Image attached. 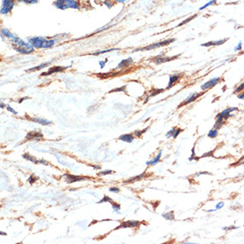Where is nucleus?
Returning <instances> with one entry per match:
<instances>
[{
    "mask_svg": "<svg viewBox=\"0 0 244 244\" xmlns=\"http://www.w3.org/2000/svg\"><path fill=\"white\" fill-rule=\"evenodd\" d=\"M12 43V47L23 54H29L34 52V46L29 42H25L21 38L17 36H14L12 38L10 39Z\"/></svg>",
    "mask_w": 244,
    "mask_h": 244,
    "instance_id": "f257e3e1",
    "label": "nucleus"
},
{
    "mask_svg": "<svg viewBox=\"0 0 244 244\" xmlns=\"http://www.w3.org/2000/svg\"><path fill=\"white\" fill-rule=\"evenodd\" d=\"M29 42L37 49H49L54 46L56 41L54 39H48L43 37H34L29 38Z\"/></svg>",
    "mask_w": 244,
    "mask_h": 244,
    "instance_id": "f03ea898",
    "label": "nucleus"
},
{
    "mask_svg": "<svg viewBox=\"0 0 244 244\" xmlns=\"http://www.w3.org/2000/svg\"><path fill=\"white\" fill-rule=\"evenodd\" d=\"M54 6L58 9L65 10V9H79V2L77 0H55L53 3Z\"/></svg>",
    "mask_w": 244,
    "mask_h": 244,
    "instance_id": "7ed1b4c3",
    "label": "nucleus"
},
{
    "mask_svg": "<svg viewBox=\"0 0 244 244\" xmlns=\"http://www.w3.org/2000/svg\"><path fill=\"white\" fill-rule=\"evenodd\" d=\"M174 41H175L174 38L166 39V40H163V41H161V42L155 43V44H153V45H149L145 46V47H142V48L136 49V50H134V52H137V51H150V50H154V49H156V48H160V47L168 45L173 43Z\"/></svg>",
    "mask_w": 244,
    "mask_h": 244,
    "instance_id": "20e7f679",
    "label": "nucleus"
},
{
    "mask_svg": "<svg viewBox=\"0 0 244 244\" xmlns=\"http://www.w3.org/2000/svg\"><path fill=\"white\" fill-rule=\"evenodd\" d=\"M14 5V0H2L1 5V14H7L9 13Z\"/></svg>",
    "mask_w": 244,
    "mask_h": 244,
    "instance_id": "39448f33",
    "label": "nucleus"
},
{
    "mask_svg": "<svg viewBox=\"0 0 244 244\" xmlns=\"http://www.w3.org/2000/svg\"><path fill=\"white\" fill-rule=\"evenodd\" d=\"M220 77H214L210 80H209L208 82H206L205 84H203L202 86H201V89L202 91H206V90H209V89H211L213 88L214 86H216L217 84H218V83L220 82Z\"/></svg>",
    "mask_w": 244,
    "mask_h": 244,
    "instance_id": "423d86ee",
    "label": "nucleus"
},
{
    "mask_svg": "<svg viewBox=\"0 0 244 244\" xmlns=\"http://www.w3.org/2000/svg\"><path fill=\"white\" fill-rule=\"evenodd\" d=\"M203 93H204V92H201V93L193 92V93H192L191 95H189V97H187V98L184 100L181 104H180V105H179V107H178V108L183 107V106H185V105H187V104H189V103H191V102L195 101V100H197L200 96H202Z\"/></svg>",
    "mask_w": 244,
    "mask_h": 244,
    "instance_id": "0eeeda50",
    "label": "nucleus"
},
{
    "mask_svg": "<svg viewBox=\"0 0 244 244\" xmlns=\"http://www.w3.org/2000/svg\"><path fill=\"white\" fill-rule=\"evenodd\" d=\"M63 177L66 178V181L67 184H72L82 180H89V178L86 177H80V176H75V175H70V174H65Z\"/></svg>",
    "mask_w": 244,
    "mask_h": 244,
    "instance_id": "6e6552de",
    "label": "nucleus"
},
{
    "mask_svg": "<svg viewBox=\"0 0 244 244\" xmlns=\"http://www.w3.org/2000/svg\"><path fill=\"white\" fill-rule=\"evenodd\" d=\"M236 110H238L237 108H228L225 109L224 111H222L221 113H219V114L217 116V117H223L224 120L226 121V120H227L230 117L233 116V115H231V113L234 112V111H236Z\"/></svg>",
    "mask_w": 244,
    "mask_h": 244,
    "instance_id": "1a4fd4ad",
    "label": "nucleus"
},
{
    "mask_svg": "<svg viewBox=\"0 0 244 244\" xmlns=\"http://www.w3.org/2000/svg\"><path fill=\"white\" fill-rule=\"evenodd\" d=\"M43 138V134L38 132V131H30L27 134V137L25 138L26 141H29V140H36V141H38L40 140V138Z\"/></svg>",
    "mask_w": 244,
    "mask_h": 244,
    "instance_id": "9d476101",
    "label": "nucleus"
},
{
    "mask_svg": "<svg viewBox=\"0 0 244 244\" xmlns=\"http://www.w3.org/2000/svg\"><path fill=\"white\" fill-rule=\"evenodd\" d=\"M140 223L138 221L136 220H129V221H125L122 223L119 226H117V228H115V230L117 229H120V228H130V227H136L139 225Z\"/></svg>",
    "mask_w": 244,
    "mask_h": 244,
    "instance_id": "9b49d317",
    "label": "nucleus"
},
{
    "mask_svg": "<svg viewBox=\"0 0 244 244\" xmlns=\"http://www.w3.org/2000/svg\"><path fill=\"white\" fill-rule=\"evenodd\" d=\"M22 156H23V158H25L26 160L30 161V162H32V163H36V164L41 163V164H44V165H48V163H47L46 161H45V160H37V159H36L34 156H32V155H29V154H24Z\"/></svg>",
    "mask_w": 244,
    "mask_h": 244,
    "instance_id": "f8f14e48",
    "label": "nucleus"
},
{
    "mask_svg": "<svg viewBox=\"0 0 244 244\" xmlns=\"http://www.w3.org/2000/svg\"><path fill=\"white\" fill-rule=\"evenodd\" d=\"M228 40V38H225V39H221V40H218V41H210L205 44H202V46L204 47H210V46H218V45H221L223 44H225L226 41Z\"/></svg>",
    "mask_w": 244,
    "mask_h": 244,
    "instance_id": "ddd939ff",
    "label": "nucleus"
},
{
    "mask_svg": "<svg viewBox=\"0 0 244 244\" xmlns=\"http://www.w3.org/2000/svg\"><path fill=\"white\" fill-rule=\"evenodd\" d=\"M67 67H60V66H56V67H53L52 68H50L48 70V72H45V73H42V75H49L51 74H53V73H57V72H62L64 71L65 69H67Z\"/></svg>",
    "mask_w": 244,
    "mask_h": 244,
    "instance_id": "4468645a",
    "label": "nucleus"
},
{
    "mask_svg": "<svg viewBox=\"0 0 244 244\" xmlns=\"http://www.w3.org/2000/svg\"><path fill=\"white\" fill-rule=\"evenodd\" d=\"M177 56L175 57H171V58H168V57H162V56H156L155 59H153L152 61H154L155 64H162V63H164V62H168V61H172L174 59H176Z\"/></svg>",
    "mask_w": 244,
    "mask_h": 244,
    "instance_id": "2eb2a0df",
    "label": "nucleus"
},
{
    "mask_svg": "<svg viewBox=\"0 0 244 244\" xmlns=\"http://www.w3.org/2000/svg\"><path fill=\"white\" fill-rule=\"evenodd\" d=\"M180 79V75H171V76H170V81H169L167 89L171 88V87H172Z\"/></svg>",
    "mask_w": 244,
    "mask_h": 244,
    "instance_id": "dca6fc26",
    "label": "nucleus"
},
{
    "mask_svg": "<svg viewBox=\"0 0 244 244\" xmlns=\"http://www.w3.org/2000/svg\"><path fill=\"white\" fill-rule=\"evenodd\" d=\"M132 63H133V60L130 57H129L128 59H125V60L121 61L119 63V65L117 66V68H125V67L130 66Z\"/></svg>",
    "mask_w": 244,
    "mask_h": 244,
    "instance_id": "f3484780",
    "label": "nucleus"
},
{
    "mask_svg": "<svg viewBox=\"0 0 244 244\" xmlns=\"http://www.w3.org/2000/svg\"><path fill=\"white\" fill-rule=\"evenodd\" d=\"M29 120L34 122H37V123H39L41 125H45V126L46 125H51L53 123L52 121H49V120H46V119H42V118H37V117H36V118H29Z\"/></svg>",
    "mask_w": 244,
    "mask_h": 244,
    "instance_id": "a211bd4d",
    "label": "nucleus"
},
{
    "mask_svg": "<svg viewBox=\"0 0 244 244\" xmlns=\"http://www.w3.org/2000/svg\"><path fill=\"white\" fill-rule=\"evenodd\" d=\"M118 139L121 140V141H123V142L131 143L133 141V139H134V137L131 134H123V135H121L118 138Z\"/></svg>",
    "mask_w": 244,
    "mask_h": 244,
    "instance_id": "6ab92c4d",
    "label": "nucleus"
},
{
    "mask_svg": "<svg viewBox=\"0 0 244 244\" xmlns=\"http://www.w3.org/2000/svg\"><path fill=\"white\" fill-rule=\"evenodd\" d=\"M161 156H162V151H160V152L158 153V155L155 156V158H154V159H153V160H151V161L147 162V166H149V165H155V164H156V163L160 161Z\"/></svg>",
    "mask_w": 244,
    "mask_h": 244,
    "instance_id": "aec40b11",
    "label": "nucleus"
},
{
    "mask_svg": "<svg viewBox=\"0 0 244 244\" xmlns=\"http://www.w3.org/2000/svg\"><path fill=\"white\" fill-rule=\"evenodd\" d=\"M49 64H50V62L43 63L42 65H39V66H36V67H32V68H29V69H28V70H27V72H34V71L41 70V69H43L44 67H47V66H48Z\"/></svg>",
    "mask_w": 244,
    "mask_h": 244,
    "instance_id": "412c9836",
    "label": "nucleus"
},
{
    "mask_svg": "<svg viewBox=\"0 0 244 244\" xmlns=\"http://www.w3.org/2000/svg\"><path fill=\"white\" fill-rule=\"evenodd\" d=\"M1 34H2V36H4V37H7V38H9V39H11V38H12L15 35H13L9 29H2V30H1Z\"/></svg>",
    "mask_w": 244,
    "mask_h": 244,
    "instance_id": "4be33fe9",
    "label": "nucleus"
},
{
    "mask_svg": "<svg viewBox=\"0 0 244 244\" xmlns=\"http://www.w3.org/2000/svg\"><path fill=\"white\" fill-rule=\"evenodd\" d=\"M144 177H145V174L142 173V174H140V175H138V176H136V177H133V178L129 179L128 180L124 181V183H133V182H136V181H138V180H141L142 178H144Z\"/></svg>",
    "mask_w": 244,
    "mask_h": 244,
    "instance_id": "5701e85b",
    "label": "nucleus"
},
{
    "mask_svg": "<svg viewBox=\"0 0 244 244\" xmlns=\"http://www.w3.org/2000/svg\"><path fill=\"white\" fill-rule=\"evenodd\" d=\"M224 122H225V120H224L223 117H217V121H216V123L214 125V129L218 130L222 126V124L224 123Z\"/></svg>",
    "mask_w": 244,
    "mask_h": 244,
    "instance_id": "b1692460",
    "label": "nucleus"
},
{
    "mask_svg": "<svg viewBox=\"0 0 244 244\" xmlns=\"http://www.w3.org/2000/svg\"><path fill=\"white\" fill-rule=\"evenodd\" d=\"M163 218H166L167 220H173L174 219V212L171 211L166 214H163Z\"/></svg>",
    "mask_w": 244,
    "mask_h": 244,
    "instance_id": "393cba45",
    "label": "nucleus"
},
{
    "mask_svg": "<svg viewBox=\"0 0 244 244\" xmlns=\"http://www.w3.org/2000/svg\"><path fill=\"white\" fill-rule=\"evenodd\" d=\"M217 136H218V130H216V129L210 130L209 131V133H208V137H210V138H216Z\"/></svg>",
    "mask_w": 244,
    "mask_h": 244,
    "instance_id": "a878e982",
    "label": "nucleus"
},
{
    "mask_svg": "<svg viewBox=\"0 0 244 244\" xmlns=\"http://www.w3.org/2000/svg\"><path fill=\"white\" fill-rule=\"evenodd\" d=\"M112 204V208H113V210L117 213V214H121L120 213V210H121V206H120V204H118V203H115V202H112L111 203Z\"/></svg>",
    "mask_w": 244,
    "mask_h": 244,
    "instance_id": "bb28decb",
    "label": "nucleus"
},
{
    "mask_svg": "<svg viewBox=\"0 0 244 244\" xmlns=\"http://www.w3.org/2000/svg\"><path fill=\"white\" fill-rule=\"evenodd\" d=\"M216 0H210V2H208V3H206L204 5H202V7H200V11H202V10H204L205 8H207V7H209V6H210V5H213V4H216Z\"/></svg>",
    "mask_w": 244,
    "mask_h": 244,
    "instance_id": "cd10ccee",
    "label": "nucleus"
},
{
    "mask_svg": "<svg viewBox=\"0 0 244 244\" xmlns=\"http://www.w3.org/2000/svg\"><path fill=\"white\" fill-rule=\"evenodd\" d=\"M18 3H24V4H37L39 2V0H17Z\"/></svg>",
    "mask_w": 244,
    "mask_h": 244,
    "instance_id": "c85d7f7f",
    "label": "nucleus"
},
{
    "mask_svg": "<svg viewBox=\"0 0 244 244\" xmlns=\"http://www.w3.org/2000/svg\"><path fill=\"white\" fill-rule=\"evenodd\" d=\"M110 202V203H112L113 202V201H112V199L109 197V196H107V195H105L98 203H103V202Z\"/></svg>",
    "mask_w": 244,
    "mask_h": 244,
    "instance_id": "c756f323",
    "label": "nucleus"
},
{
    "mask_svg": "<svg viewBox=\"0 0 244 244\" xmlns=\"http://www.w3.org/2000/svg\"><path fill=\"white\" fill-rule=\"evenodd\" d=\"M114 50H117V49H109V50H105V51H100V52H97V53H92V55L97 56V55L103 54V53H108V52H112V51H114Z\"/></svg>",
    "mask_w": 244,
    "mask_h": 244,
    "instance_id": "7c9ffc66",
    "label": "nucleus"
},
{
    "mask_svg": "<svg viewBox=\"0 0 244 244\" xmlns=\"http://www.w3.org/2000/svg\"><path fill=\"white\" fill-rule=\"evenodd\" d=\"M196 17V15H193V16H191V17H189L188 19H186V20H185V21H183V22H181V23H180L179 25H178V27H181V26H183V25H185V23H187V22H189L190 21H192L193 19H194Z\"/></svg>",
    "mask_w": 244,
    "mask_h": 244,
    "instance_id": "2f4dec72",
    "label": "nucleus"
},
{
    "mask_svg": "<svg viewBox=\"0 0 244 244\" xmlns=\"http://www.w3.org/2000/svg\"><path fill=\"white\" fill-rule=\"evenodd\" d=\"M244 90V82H243L238 87H237V89L234 91V93H237V92H243Z\"/></svg>",
    "mask_w": 244,
    "mask_h": 244,
    "instance_id": "473e14b6",
    "label": "nucleus"
},
{
    "mask_svg": "<svg viewBox=\"0 0 244 244\" xmlns=\"http://www.w3.org/2000/svg\"><path fill=\"white\" fill-rule=\"evenodd\" d=\"M175 130H176V128H175V127H174V128H172L171 130H169V131L167 132V134H166V138L172 137V136H173V134H174V132H175Z\"/></svg>",
    "mask_w": 244,
    "mask_h": 244,
    "instance_id": "72a5a7b5",
    "label": "nucleus"
},
{
    "mask_svg": "<svg viewBox=\"0 0 244 244\" xmlns=\"http://www.w3.org/2000/svg\"><path fill=\"white\" fill-rule=\"evenodd\" d=\"M113 171H111V170H107V171H100L99 172V175L100 176H105V175H108V174H110V173H112Z\"/></svg>",
    "mask_w": 244,
    "mask_h": 244,
    "instance_id": "f704fd0d",
    "label": "nucleus"
},
{
    "mask_svg": "<svg viewBox=\"0 0 244 244\" xmlns=\"http://www.w3.org/2000/svg\"><path fill=\"white\" fill-rule=\"evenodd\" d=\"M6 108H7V110H8V111L12 112V114H14V115H18V112H17V111H15L13 108H12L9 105H6Z\"/></svg>",
    "mask_w": 244,
    "mask_h": 244,
    "instance_id": "c9c22d12",
    "label": "nucleus"
},
{
    "mask_svg": "<svg viewBox=\"0 0 244 244\" xmlns=\"http://www.w3.org/2000/svg\"><path fill=\"white\" fill-rule=\"evenodd\" d=\"M109 191L112 192V193H119V192H120V189H119L118 187L113 186V187H110V188H109Z\"/></svg>",
    "mask_w": 244,
    "mask_h": 244,
    "instance_id": "e433bc0d",
    "label": "nucleus"
},
{
    "mask_svg": "<svg viewBox=\"0 0 244 244\" xmlns=\"http://www.w3.org/2000/svg\"><path fill=\"white\" fill-rule=\"evenodd\" d=\"M241 50H243V43H242V42H240V43L238 44V45L234 48V51H235V52H238V51H241Z\"/></svg>",
    "mask_w": 244,
    "mask_h": 244,
    "instance_id": "4c0bfd02",
    "label": "nucleus"
},
{
    "mask_svg": "<svg viewBox=\"0 0 244 244\" xmlns=\"http://www.w3.org/2000/svg\"><path fill=\"white\" fill-rule=\"evenodd\" d=\"M146 130H147V129H146V130H135L134 134H135V136H140V135H142V133H144Z\"/></svg>",
    "mask_w": 244,
    "mask_h": 244,
    "instance_id": "58836bf2",
    "label": "nucleus"
},
{
    "mask_svg": "<svg viewBox=\"0 0 244 244\" xmlns=\"http://www.w3.org/2000/svg\"><path fill=\"white\" fill-rule=\"evenodd\" d=\"M181 132V130L179 128V129H176V130H175V132H174V134H173V136H172V138H176L178 136H179V134Z\"/></svg>",
    "mask_w": 244,
    "mask_h": 244,
    "instance_id": "ea45409f",
    "label": "nucleus"
},
{
    "mask_svg": "<svg viewBox=\"0 0 244 244\" xmlns=\"http://www.w3.org/2000/svg\"><path fill=\"white\" fill-rule=\"evenodd\" d=\"M36 180H37V178H35V177H33V176L29 177V182L31 184V185L34 184V182H35Z\"/></svg>",
    "mask_w": 244,
    "mask_h": 244,
    "instance_id": "a19ab883",
    "label": "nucleus"
},
{
    "mask_svg": "<svg viewBox=\"0 0 244 244\" xmlns=\"http://www.w3.org/2000/svg\"><path fill=\"white\" fill-rule=\"evenodd\" d=\"M223 206H224V202H220L219 203H218V204H217V206H216V209H215V210H219V209L223 208Z\"/></svg>",
    "mask_w": 244,
    "mask_h": 244,
    "instance_id": "79ce46f5",
    "label": "nucleus"
},
{
    "mask_svg": "<svg viewBox=\"0 0 244 244\" xmlns=\"http://www.w3.org/2000/svg\"><path fill=\"white\" fill-rule=\"evenodd\" d=\"M238 98L240 100H244V92H242V93L238 94Z\"/></svg>",
    "mask_w": 244,
    "mask_h": 244,
    "instance_id": "37998d69",
    "label": "nucleus"
},
{
    "mask_svg": "<svg viewBox=\"0 0 244 244\" xmlns=\"http://www.w3.org/2000/svg\"><path fill=\"white\" fill-rule=\"evenodd\" d=\"M235 226H230V227H224V230H232V229H235Z\"/></svg>",
    "mask_w": 244,
    "mask_h": 244,
    "instance_id": "c03bdc74",
    "label": "nucleus"
},
{
    "mask_svg": "<svg viewBox=\"0 0 244 244\" xmlns=\"http://www.w3.org/2000/svg\"><path fill=\"white\" fill-rule=\"evenodd\" d=\"M106 62H107V60H106L105 61H103V62H101V61L100 62V67H101V68H102V67H104V66H105V63H106Z\"/></svg>",
    "mask_w": 244,
    "mask_h": 244,
    "instance_id": "a18cd8bd",
    "label": "nucleus"
},
{
    "mask_svg": "<svg viewBox=\"0 0 244 244\" xmlns=\"http://www.w3.org/2000/svg\"><path fill=\"white\" fill-rule=\"evenodd\" d=\"M202 174H210L209 172H199V173H197L195 176L196 177H198V176H200V175H202Z\"/></svg>",
    "mask_w": 244,
    "mask_h": 244,
    "instance_id": "49530a36",
    "label": "nucleus"
},
{
    "mask_svg": "<svg viewBox=\"0 0 244 244\" xmlns=\"http://www.w3.org/2000/svg\"><path fill=\"white\" fill-rule=\"evenodd\" d=\"M95 170H100V166H96V165H92Z\"/></svg>",
    "mask_w": 244,
    "mask_h": 244,
    "instance_id": "de8ad7c7",
    "label": "nucleus"
},
{
    "mask_svg": "<svg viewBox=\"0 0 244 244\" xmlns=\"http://www.w3.org/2000/svg\"><path fill=\"white\" fill-rule=\"evenodd\" d=\"M27 99H29V97H25V98H22V99H21V100L19 101V103H21L24 100H27Z\"/></svg>",
    "mask_w": 244,
    "mask_h": 244,
    "instance_id": "09e8293b",
    "label": "nucleus"
},
{
    "mask_svg": "<svg viewBox=\"0 0 244 244\" xmlns=\"http://www.w3.org/2000/svg\"><path fill=\"white\" fill-rule=\"evenodd\" d=\"M5 107H6V105H5V104L1 103V108H5Z\"/></svg>",
    "mask_w": 244,
    "mask_h": 244,
    "instance_id": "8fccbe9b",
    "label": "nucleus"
},
{
    "mask_svg": "<svg viewBox=\"0 0 244 244\" xmlns=\"http://www.w3.org/2000/svg\"><path fill=\"white\" fill-rule=\"evenodd\" d=\"M1 234H2V235H6V234H5V233H3V232H1Z\"/></svg>",
    "mask_w": 244,
    "mask_h": 244,
    "instance_id": "3c124183",
    "label": "nucleus"
},
{
    "mask_svg": "<svg viewBox=\"0 0 244 244\" xmlns=\"http://www.w3.org/2000/svg\"><path fill=\"white\" fill-rule=\"evenodd\" d=\"M241 54H244V51H243V52L241 53Z\"/></svg>",
    "mask_w": 244,
    "mask_h": 244,
    "instance_id": "603ef678",
    "label": "nucleus"
}]
</instances>
